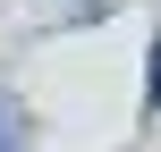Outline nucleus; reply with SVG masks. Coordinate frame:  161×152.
<instances>
[{"label":"nucleus","instance_id":"nucleus-2","mask_svg":"<svg viewBox=\"0 0 161 152\" xmlns=\"http://www.w3.org/2000/svg\"><path fill=\"white\" fill-rule=\"evenodd\" d=\"M144 85H153V110H161V34H153V68H144Z\"/></svg>","mask_w":161,"mask_h":152},{"label":"nucleus","instance_id":"nucleus-1","mask_svg":"<svg viewBox=\"0 0 161 152\" xmlns=\"http://www.w3.org/2000/svg\"><path fill=\"white\" fill-rule=\"evenodd\" d=\"M25 127H34V118H25V102H17V93H0V152H25Z\"/></svg>","mask_w":161,"mask_h":152}]
</instances>
